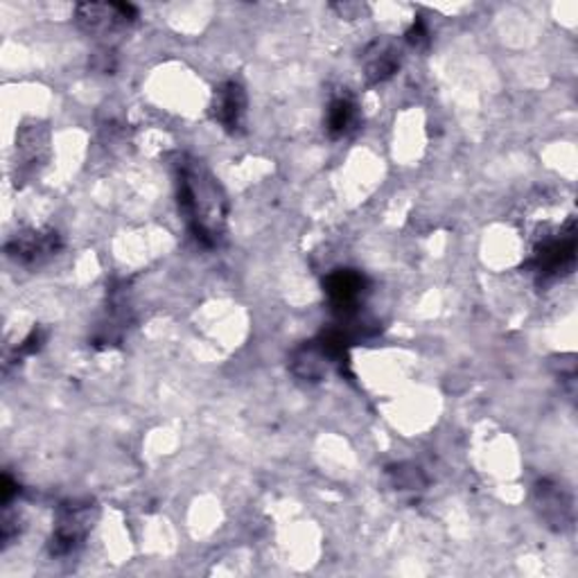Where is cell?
Instances as JSON below:
<instances>
[{
	"instance_id": "5",
	"label": "cell",
	"mask_w": 578,
	"mask_h": 578,
	"mask_svg": "<svg viewBox=\"0 0 578 578\" xmlns=\"http://www.w3.org/2000/svg\"><path fill=\"white\" fill-rule=\"evenodd\" d=\"M324 287L335 313L346 319L358 313L367 292V279L355 270H337L326 276Z\"/></svg>"
},
{
	"instance_id": "10",
	"label": "cell",
	"mask_w": 578,
	"mask_h": 578,
	"mask_svg": "<svg viewBox=\"0 0 578 578\" xmlns=\"http://www.w3.org/2000/svg\"><path fill=\"white\" fill-rule=\"evenodd\" d=\"M538 498H541V504H543V511H545L547 517L552 513H556L554 520L556 522H565V513H569L571 506H569V500L563 495V491H560L558 486H549L547 481H543L538 486Z\"/></svg>"
},
{
	"instance_id": "7",
	"label": "cell",
	"mask_w": 578,
	"mask_h": 578,
	"mask_svg": "<svg viewBox=\"0 0 578 578\" xmlns=\"http://www.w3.org/2000/svg\"><path fill=\"white\" fill-rule=\"evenodd\" d=\"M212 118L225 127L227 131L236 133L240 131L244 116H247V94L240 81L229 79L215 88V98H212Z\"/></svg>"
},
{
	"instance_id": "2",
	"label": "cell",
	"mask_w": 578,
	"mask_h": 578,
	"mask_svg": "<svg viewBox=\"0 0 578 578\" xmlns=\"http://www.w3.org/2000/svg\"><path fill=\"white\" fill-rule=\"evenodd\" d=\"M576 260V221L574 217L560 227L556 233L538 240L531 255V272L538 276L541 283H549L567 274Z\"/></svg>"
},
{
	"instance_id": "6",
	"label": "cell",
	"mask_w": 578,
	"mask_h": 578,
	"mask_svg": "<svg viewBox=\"0 0 578 578\" xmlns=\"http://www.w3.org/2000/svg\"><path fill=\"white\" fill-rule=\"evenodd\" d=\"M137 17H139L137 8L124 3H84L77 6V14H75L79 28L91 34L113 32L116 28L131 23Z\"/></svg>"
},
{
	"instance_id": "1",
	"label": "cell",
	"mask_w": 578,
	"mask_h": 578,
	"mask_svg": "<svg viewBox=\"0 0 578 578\" xmlns=\"http://www.w3.org/2000/svg\"><path fill=\"white\" fill-rule=\"evenodd\" d=\"M176 201L190 233L204 247H217L227 229V197L215 176L193 156L174 161Z\"/></svg>"
},
{
	"instance_id": "4",
	"label": "cell",
	"mask_w": 578,
	"mask_h": 578,
	"mask_svg": "<svg viewBox=\"0 0 578 578\" xmlns=\"http://www.w3.org/2000/svg\"><path fill=\"white\" fill-rule=\"evenodd\" d=\"M59 249H62V238L51 229H32V231L17 233L6 247L8 255L25 266L43 264Z\"/></svg>"
},
{
	"instance_id": "9",
	"label": "cell",
	"mask_w": 578,
	"mask_h": 578,
	"mask_svg": "<svg viewBox=\"0 0 578 578\" xmlns=\"http://www.w3.org/2000/svg\"><path fill=\"white\" fill-rule=\"evenodd\" d=\"M360 127V107L350 96H337L328 105L326 131L332 141L348 139Z\"/></svg>"
},
{
	"instance_id": "3",
	"label": "cell",
	"mask_w": 578,
	"mask_h": 578,
	"mask_svg": "<svg viewBox=\"0 0 578 578\" xmlns=\"http://www.w3.org/2000/svg\"><path fill=\"white\" fill-rule=\"evenodd\" d=\"M94 511L96 506H91V502H68L59 509L51 538L53 556H68L84 543L86 533L94 526Z\"/></svg>"
},
{
	"instance_id": "11",
	"label": "cell",
	"mask_w": 578,
	"mask_h": 578,
	"mask_svg": "<svg viewBox=\"0 0 578 578\" xmlns=\"http://www.w3.org/2000/svg\"><path fill=\"white\" fill-rule=\"evenodd\" d=\"M427 41H429V30H427L425 21L423 19L414 21V25L407 32V43L414 48H423V46H427Z\"/></svg>"
},
{
	"instance_id": "8",
	"label": "cell",
	"mask_w": 578,
	"mask_h": 578,
	"mask_svg": "<svg viewBox=\"0 0 578 578\" xmlns=\"http://www.w3.org/2000/svg\"><path fill=\"white\" fill-rule=\"evenodd\" d=\"M400 48L389 39H378L364 53V75L369 84H382L393 77L400 68Z\"/></svg>"
}]
</instances>
